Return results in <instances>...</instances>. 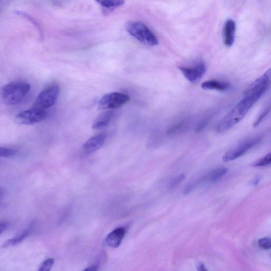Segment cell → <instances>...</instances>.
<instances>
[{
	"label": "cell",
	"instance_id": "1",
	"mask_svg": "<svg viewBox=\"0 0 271 271\" xmlns=\"http://www.w3.org/2000/svg\"><path fill=\"white\" fill-rule=\"evenodd\" d=\"M255 104L252 100L244 97L219 122L216 128L217 133H224L236 125L244 118Z\"/></svg>",
	"mask_w": 271,
	"mask_h": 271
},
{
	"label": "cell",
	"instance_id": "2",
	"mask_svg": "<svg viewBox=\"0 0 271 271\" xmlns=\"http://www.w3.org/2000/svg\"><path fill=\"white\" fill-rule=\"evenodd\" d=\"M30 90L31 85L26 82L22 81L12 82L3 87L2 99L6 105H18L25 99Z\"/></svg>",
	"mask_w": 271,
	"mask_h": 271
},
{
	"label": "cell",
	"instance_id": "3",
	"mask_svg": "<svg viewBox=\"0 0 271 271\" xmlns=\"http://www.w3.org/2000/svg\"><path fill=\"white\" fill-rule=\"evenodd\" d=\"M126 31L130 35L145 45L155 46L158 44L155 35L142 22H130L126 26Z\"/></svg>",
	"mask_w": 271,
	"mask_h": 271
},
{
	"label": "cell",
	"instance_id": "4",
	"mask_svg": "<svg viewBox=\"0 0 271 271\" xmlns=\"http://www.w3.org/2000/svg\"><path fill=\"white\" fill-rule=\"evenodd\" d=\"M271 80V71L269 69L247 88L244 97L252 100L256 103L269 89Z\"/></svg>",
	"mask_w": 271,
	"mask_h": 271
},
{
	"label": "cell",
	"instance_id": "5",
	"mask_svg": "<svg viewBox=\"0 0 271 271\" xmlns=\"http://www.w3.org/2000/svg\"><path fill=\"white\" fill-rule=\"evenodd\" d=\"M60 92L58 85H52L42 91L36 99L34 108L45 110L53 107L57 100Z\"/></svg>",
	"mask_w": 271,
	"mask_h": 271
},
{
	"label": "cell",
	"instance_id": "6",
	"mask_svg": "<svg viewBox=\"0 0 271 271\" xmlns=\"http://www.w3.org/2000/svg\"><path fill=\"white\" fill-rule=\"evenodd\" d=\"M47 116L45 110L34 108L17 114L14 121L21 125H31L43 121Z\"/></svg>",
	"mask_w": 271,
	"mask_h": 271
},
{
	"label": "cell",
	"instance_id": "7",
	"mask_svg": "<svg viewBox=\"0 0 271 271\" xmlns=\"http://www.w3.org/2000/svg\"><path fill=\"white\" fill-rule=\"evenodd\" d=\"M261 140L260 137L249 139L242 143H240L235 148H233L227 152L223 157L225 162H231L238 158L243 156L245 154L251 150L256 145H257Z\"/></svg>",
	"mask_w": 271,
	"mask_h": 271
},
{
	"label": "cell",
	"instance_id": "8",
	"mask_svg": "<svg viewBox=\"0 0 271 271\" xmlns=\"http://www.w3.org/2000/svg\"><path fill=\"white\" fill-rule=\"evenodd\" d=\"M130 100L128 95L119 92H113L105 95L98 104L100 110L113 109L126 105Z\"/></svg>",
	"mask_w": 271,
	"mask_h": 271
},
{
	"label": "cell",
	"instance_id": "9",
	"mask_svg": "<svg viewBox=\"0 0 271 271\" xmlns=\"http://www.w3.org/2000/svg\"><path fill=\"white\" fill-rule=\"evenodd\" d=\"M183 75L190 82L194 83L199 80L205 74L206 71V65L201 62L193 67L179 68Z\"/></svg>",
	"mask_w": 271,
	"mask_h": 271
},
{
	"label": "cell",
	"instance_id": "10",
	"mask_svg": "<svg viewBox=\"0 0 271 271\" xmlns=\"http://www.w3.org/2000/svg\"><path fill=\"white\" fill-rule=\"evenodd\" d=\"M107 135L100 134L95 135L88 140L83 146V151L85 155L91 154L100 150L105 143Z\"/></svg>",
	"mask_w": 271,
	"mask_h": 271
},
{
	"label": "cell",
	"instance_id": "11",
	"mask_svg": "<svg viewBox=\"0 0 271 271\" xmlns=\"http://www.w3.org/2000/svg\"><path fill=\"white\" fill-rule=\"evenodd\" d=\"M126 230L123 228L115 229L109 234L106 239L107 245L112 248L118 247L125 236Z\"/></svg>",
	"mask_w": 271,
	"mask_h": 271
},
{
	"label": "cell",
	"instance_id": "12",
	"mask_svg": "<svg viewBox=\"0 0 271 271\" xmlns=\"http://www.w3.org/2000/svg\"><path fill=\"white\" fill-rule=\"evenodd\" d=\"M236 25L233 20L230 19L226 21L224 30V41L225 45L231 47L235 41Z\"/></svg>",
	"mask_w": 271,
	"mask_h": 271
},
{
	"label": "cell",
	"instance_id": "13",
	"mask_svg": "<svg viewBox=\"0 0 271 271\" xmlns=\"http://www.w3.org/2000/svg\"><path fill=\"white\" fill-rule=\"evenodd\" d=\"M230 87V84L228 82L215 79L207 80L201 84L202 89L206 90L224 91L228 90Z\"/></svg>",
	"mask_w": 271,
	"mask_h": 271
},
{
	"label": "cell",
	"instance_id": "14",
	"mask_svg": "<svg viewBox=\"0 0 271 271\" xmlns=\"http://www.w3.org/2000/svg\"><path fill=\"white\" fill-rule=\"evenodd\" d=\"M114 115V112L109 111L101 114L94 120L92 128L100 129L107 126L111 121Z\"/></svg>",
	"mask_w": 271,
	"mask_h": 271
},
{
	"label": "cell",
	"instance_id": "15",
	"mask_svg": "<svg viewBox=\"0 0 271 271\" xmlns=\"http://www.w3.org/2000/svg\"><path fill=\"white\" fill-rule=\"evenodd\" d=\"M33 230L32 226L25 230L15 237L6 240L2 245L3 248H8L20 244L25 238H26L31 233Z\"/></svg>",
	"mask_w": 271,
	"mask_h": 271
},
{
	"label": "cell",
	"instance_id": "16",
	"mask_svg": "<svg viewBox=\"0 0 271 271\" xmlns=\"http://www.w3.org/2000/svg\"><path fill=\"white\" fill-rule=\"evenodd\" d=\"M96 1L102 8L109 11L119 8L125 3L124 0H96Z\"/></svg>",
	"mask_w": 271,
	"mask_h": 271
},
{
	"label": "cell",
	"instance_id": "17",
	"mask_svg": "<svg viewBox=\"0 0 271 271\" xmlns=\"http://www.w3.org/2000/svg\"><path fill=\"white\" fill-rule=\"evenodd\" d=\"M15 13L17 14L18 16L27 20L29 22H31V23L37 28V29H38L40 39H43V34L42 30V28L38 20H37L32 16L29 15V14L23 11H20L18 10L16 11Z\"/></svg>",
	"mask_w": 271,
	"mask_h": 271
},
{
	"label": "cell",
	"instance_id": "18",
	"mask_svg": "<svg viewBox=\"0 0 271 271\" xmlns=\"http://www.w3.org/2000/svg\"><path fill=\"white\" fill-rule=\"evenodd\" d=\"M228 172L229 170L225 167L217 168V169L212 171L206 176V179L209 180L212 182H216L223 177Z\"/></svg>",
	"mask_w": 271,
	"mask_h": 271
},
{
	"label": "cell",
	"instance_id": "19",
	"mask_svg": "<svg viewBox=\"0 0 271 271\" xmlns=\"http://www.w3.org/2000/svg\"><path fill=\"white\" fill-rule=\"evenodd\" d=\"M271 162V153L268 154L266 156L263 157L253 164L254 167L266 166L270 165Z\"/></svg>",
	"mask_w": 271,
	"mask_h": 271
},
{
	"label": "cell",
	"instance_id": "20",
	"mask_svg": "<svg viewBox=\"0 0 271 271\" xmlns=\"http://www.w3.org/2000/svg\"><path fill=\"white\" fill-rule=\"evenodd\" d=\"M16 153L17 151L15 150L9 148H0V158L13 156Z\"/></svg>",
	"mask_w": 271,
	"mask_h": 271
},
{
	"label": "cell",
	"instance_id": "21",
	"mask_svg": "<svg viewBox=\"0 0 271 271\" xmlns=\"http://www.w3.org/2000/svg\"><path fill=\"white\" fill-rule=\"evenodd\" d=\"M54 260L53 259H49L44 261L40 266L39 271H49L52 269L54 265Z\"/></svg>",
	"mask_w": 271,
	"mask_h": 271
},
{
	"label": "cell",
	"instance_id": "22",
	"mask_svg": "<svg viewBox=\"0 0 271 271\" xmlns=\"http://www.w3.org/2000/svg\"><path fill=\"white\" fill-rule=\"evenodd\" d=\"M185 175L184 174H181L177 176V177H175L171 180L168 187H169L170 189H173L177 187L185 180Z\"/></svg>",
	"mask_w": 271,
	"mask_h": 271
},
{
	"label": "cell",
	"instance_id": "23",
	"mask_svg": "<svg viewBox=\"0 0 271 271\" xmlns=\"http://www.w3.org/2000/svg\"><path fill=\"white\" fill-rule=\"evenodd\" d=\"M259 246L265 250H269L271 247V240L269 238H263L258 241Z\"/></svg>",
	"mask_w": 271,
	"mask_h": 271
},
{
	"label": "cell",
	"instance_id": "24",
	"mask_svg": "<svg viewBox=\"0 0 271 271\" xmlns=\"http://www.w3.org/2000/svg\"><path fill=\"white\" fill-rule=\"evenodd\" d=\"M270 112V108H269L264 112L259 117L257 120H256V121L254 123L253 126L254 127L258 126L259 125L260 123L264 119L266 118V117L267 116L268 114Z\"/></svg>",
	"mask_w": 271,
	"mask_h": 271
},
{
	"label": "cell",
	"instance_id": "25",
	"mask_svg": "<svg viewBox=\"0 0 271 271\" xmlns=\"http://www.w3.org/2000/svg\"><path fill=\"white\" fill-rule=\"evenodd\" d=\"M209 119H206L201 121L196 127V132H200L206 127L208 124Z\"/></svg>",
	"mask_w": 271,
	"mask_h": 271
},
{
	"label": "cell",
	"instance_id": "26",
	"mask_svg": "<svg viewBox=\"0 0 271 271\" xmlns=\"http://www.w3.org/2000/svg\"><path fill=\"white\" fill-rule=\"evenodd\" d=\"M8 224L6 222H0V235H1L5 230L8 228Z\"/></svg>",
	"mask_w": 271,
	"mask_h": 271
},
{
	"label": "cell",
	"instance_id": "27",
	"mask_svg": "<svg viewBox=\"0 0 271 271\" xmlns=\"http://www.w3.org/2000/svg\"><path fill=\"white\" fill-rule=\"evenodd\" d=\"M261 181V178L258 177L255 178L251 182V184L253 186H257Z\"/></svg>",
	"mask_w": 271,
	"mask_h": 271
},
{
	"label": "cell",
	"instance_id": "28",
	"mask_svg": "<svg viewBox=\"0 0 271 271\" xmlns=\"http://www.w3.org/2000/svg\"><path fill=\"white\" fill-rule=\"evenodd\" d=\"M197 270L198 271H207V269L205 267V265L203 263H200L198 266H197Z\"/></svg>",
	"mask_w": 271,
	"mask_h": 271
},
{
	"label": "cell",
	"instance_id": "29",
	"mask_svg": "<svg viewBox=\"0 0 271 271\" xmlns=\"http://www.w3.org/2000/svg\"><path fill=\"white\" fill-rule=\"evenodd\" d=\"M99 267L97 265H94L89 267H88L84 271H97L98 270Z\"/></svg>",
	"mask_w": 271,
	"mask_h": 271
},
{
	"label": "cell",
	"instance_id": "30",
	"mask_svg": "<svg viewBox=\"0 0 271 271\" xmlns=\"http://www.w3.org/2000/svg\"><path fill=\"white\" fill-rule=\"evenodd\" d=\"M3 195H4L3 190L1 188H0V199L2 198Z\"/></svg>",
	"mask_w": 271,
	"mask_h": 271
}]
</instances>
